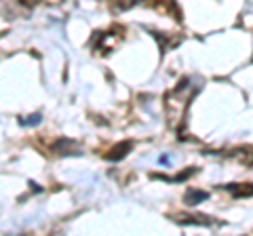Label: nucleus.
<instances>
[{
	"instance_id": "6e6552de",
	"label": "nucleus",
	"mask_w": 253,
	"mask_h": 236,
	"mask_svg": "<svg viewBox=\"0 0 253 236\" xmlns=\"http://www.w3.org/2000/svg\"><path fill=\"white\" fill-rule=\"evenodd\" d=\"M158 162H161V164H167V162H169V156H167V154L161 156V158H158Z\"/></svg>"
},
{
	"instance_id": "20e7f679",
	"label": "nucleus",
	"mask_w": 253,
	"mask_h": 236,
	"mask_svg": "<svg viewBox=\"0 0 253 236\" xmlns=\"http://www.w3.org/2000/svg\"><path fill=\"white\" fill-rule=\"evenodd\" d=\"M209 198V192H203V190H188L184 194V202L188 207H194V204H201L203 200Z\"/></svg>"
},
{
	"instance_id": "7ed1b4c3",
	"label": "nucleus",
	"mask_w": 253,
	"mask_h": 236,
	"mask_svg": "<svg viewBox=\"0 0 253 236\" xmlns=\"http://www.w3.org/2000/svg\"><path fill=\"white\" fill-rule=\"evenodd\" d=\"M131 141H121V144H116L114 146V150H110L108 154H106V158L108 160H112V162H116V160H123L126 154L131 152Z\"/></svg>"
},
{
	"instance_id": "39448f33",
	"label": "nucleus",
	"mask_w": 253,
	"mask_h": 236,
	"mask_svg": "<svg viewBox=\"0 0 253 236\" xmlns=\"http://www.w3.org/2000/svg\"><path fill=\"white\" fill-rule=\"evenodd\" d=\"M228 192H232L236 198L241 196H253V186H224Z\"/></svg>"
},
{
	"instance_id": "423d86ee",
	"label": "nucleus",
	"mask_w": 253,
	"mask_h": 236,
	"mask_svg": "<svg viewBox=\"0 0 253 236\" xmlns=\"http://www.w3.org/2000/svg\"><path fill=\"white\" fill-rule=\"evenodd\" d=\"M42 122V114L36 112V114H30L28 118H19V124L21 127H36V124Z\"/></svg>"
},
{
	"instance_id": "f03ea898",
	"label": "nucleus",
	"mask_w": 253,
	"mask_h": 236,
	"mask_svg": "<svg viewBox=\"0 0 253 236\" xmlns=\"http://www.w3.org/2000/svg\"><path fill=\"white\" fill-rule=\"evenodd\" d=\"M175 222L181 226H211L213 219H209L207 215H177Z\"/></svg>"
},
{
	"instance_id": "f257e3e1",
	"label": "nucleus",
	"mask_w": 253,
	"mask_h": 236,
	"mask_svg": "<svg viewBox=\"0 0 253 236\" xmlns=\"http://www.w3.org/2000/svg\"><path fill=\"white\" fill-rule=\"evenodd\" d=\"M53 150L57 152L59 156H81L83 154V148L81 144H76L72 139H61L53 146Z\"/></svg>"
},
{
	"instance_id": "0eeeda50",
	"label": "nucleus",
	"mask_w": 253,
	"mask_h": 236,
	"mask_svg": "<svg viewBox=\"0 0 253 236\" xmlns=\"http://www.w3.org/2000/svg\"><path fill=\"white\" fill-rule=\"evenodd\" d=\"M110 2H114V4H116V9L125 11V9H131V6H135V4H139V2H144V0H110Z\"/></svg>"
}]
</instances>
